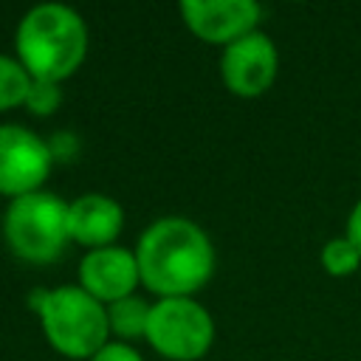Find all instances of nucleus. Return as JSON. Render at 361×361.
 Returning a JSON list of instances; mask_svg holds the SVG:
<instances>
[{
	"label": "nucleus",
	"mask_w": 361,
	"mask_h": 361,
	"mask_svg": "<svg viewBox=\"0 0 361 361\" xmlns=\"http://www.w3.org/2000/svg\"><path fill=\"white\" fill-rule=\"evenodd\" d=\"M14 48L34 79L62 82L85 62L87 25L68 3H37L20 17Z\"/></svg>",
	"instance_id": "obj_2"
},
{
	"label": "nucleus",
	"mask_w": 361,
	"mask_h": 361,
	"mask_svg": "<svg viewBox=\"0 0 361 361\" xmlns=\"http://www.w3.org/2000/svg\"><path fill=\"white\" fill-rule=\"evenodd\" d=\"M141 282L135 251L121 245L90 248L79 262V285L99 299L102 305H113L124 296H133L135 285Z\"/></svg>",
	"instance_id": "obj_8"
},
{
	"label": "nucleus",
	"mask_w": 361,
	"mask_h": 361,
	"mask_svg": "<svg viewBox=\"0 0 361 361\" xmlns=\"http://www.w3.org/2000/svg\"><path fill=\"white\" fill-rule=\"evenodd\" d=\"M262 8L254 0H183L180 17L206 42L228 45L257 28Z\"/></svg>",
	"instance_id": "obj_9"
},
{
	"label": "nucleus",
	"mask_w": 361,
	"mask_h": 361,
	"mask_svg": "<svg viewBox=\"0 0 361 361\" xmlns=\"http://www.w3.org/2000/svg\"><path fill=\"white\" fill-rule=\"evenodd\" d=\"M322 268L330 274V276H350L353 271H358L361 265V251L350 243V237H333L322 245Z\"/></svg>",
	"instance_id": "obj_13"
},
{
	"label": "nucleus",
	"mask_w": 361,
	"mask_h": 361,
	"mask_svg": "<svg viewBox=\"0 0 361 361\" xmlns=\"http://www.w3.org/2000/svg\"><path fill=\"white\" fill-rule=\"evenodd\" d=\"M31 87V73L23 68V62L17 56L0 54V110L25 104Z\"/></svg>",
	"instance_id": "obj_12"
},
{
	"label": "nucleus",
	"mask_w": 361,
	"mask_h": 361,
	"mask_svg": "<svg viewBox=\"0 0 361 361\" xmlns=\"http://www.w3.org/2000/svg\"><path fill=\"white\" fill-rule=\"evenodd\" d=\"M147 341L172 361H195L214 341V319L192 296L158 299L149 307Z\"/></svg>",
	"instance_id": "obj_5"
},
{
	"label": "nucleus",
	"mask_w": 361,
	"mask_h": 361,
	"mask_svg": "<svg viewBox=\"0 0 361 361\" xmlns=\"http://www.w3.org/2000/svg\"><path fill=\"white\" fill-rule=\"evenodd\" d=\"M62 102V90H59V82H51V79H34L31 76V87H28V96H25V107L37 116H48L59 107Z\"/></svg>",
	"instance_id": "obj_14"
},
{
	"label": "nucleus",
	"mask_w": 361,
	"mask_h": 361,
	"mask_svg": "<svg viewBox=\"0 0 361 361\" xmlns=\"http://www.w3.org/2000/svg\"><path fill=\"white\" fill-rule=\"evenodd\" d=\"M6 245L28 262H51L71 240L68 200L54 192H28L14 197L3 212Z\"/></svg>",
	"instance_id": "obj_4"
},
{
	"label": "nucleus",
	"mask_w": 361,
	"mask_h": 361,
	"mask_svg": "<svg viewBox=\"0 0 361 361\" xmlns=\"http://www.w3.org/2000/svg\"><path fill=\"white\" fill-rule=\"evenodd\" d=\"M51 166L54 152L45 138L23 124H0V195L14 200L39 192Z\"/></svg>",
	"instance_id": "obj_6"
},
{
	"label": "nucleus",
	"mask_w": 361,
	"mask_h": 361,
	"mask_svg": "<svg viewBox=\"0 0 361 361\" xmlns=\"http://www.w3.org/2000/svg\"><path fill=\"white\" fill-rule=\"evenodd\" d=\"M124 226V209L116 197L102 192H85L68 203V228L71 240L90 248L113 245Z\"/></svg>",
	"instance_id": "obj_10"
},
{
	"label": "nucleus",
	"mask_w": 361,
	"mask_h": 361,
	"mask_svg": "<svg viewBox=\"0 0 361 361\" xmlns=\"http://www.w3.org/2000/svg\"><path fill=\"white\" fill-rule=\"evenodd\" d=\"M141 285L158 299L192 296L214 274V245L189 217H158L135 245Z\"/></svg>",
	"instance_id": "obj_1"
},
{
	"label": "nucleus",
	"mask_w": 361,
	"mask_h": 361,
	"mask_svg": "<svg viewBox=\"0 0 361 361\" xmlns=\"http://www.w3.org/2000/svg\"><path fill=\"white\" fill-rule=\"evenodd\" d=\"M276 68H279L276 45L259 28H254V31L237 37L234 42L223 45L220 76H223L226 87L237 96L265 93L276 79Z\"/></svg>",
	"instance_id": "obj_7"
},
{
	"label": "nucleus",
	"mask_w": 361,
	"mask_h": 361,
	"mask_svg": "<svg viewBox=\"0 0 361 361\" xmlns=\"http://www.w3.org/2000/svg\"><path fill=\"white\" fill-rule=\"evenodd\" d=\"M347 237H350V243L361 251V200L353 206V212H350V217H347Z\"/></svg>",
	"instance_id": "obj_17"
},
{
	"label": "nucleus",
	"mask_w": 361,
	"mask_h": 361,
	"mask_svg": "<svg viewBox=\"0 0 361 361\" xmlns=\"http://www.w3.org/2000/svg\"><path fill=\"white\" fill-rule=\"evenodd\" d=\"M87 361H144L141 358V353L130 344V341H107L93 358H87Z\"/></svg>",
	"instance_id": "obj_15"
},
{
	"label": "nucleus",
	"mask_w": 361,
	"mask_h": 361,
	"mask_svg": "<svg viewBox=\"0 0 361 361\" xmlns=\"http://www.w3.org/2000/svg\"><path fill=\"white\" fill-rule=\"evenodd\" d=\"M149 302L141 296H124L113 305H107V322L110 333L118 336V341L127 338H141L147 336V322H149Z\"/></svg>",
	"instance_id": "obj_11"
},
{
	"label": "nucleus",
	"mask_w": 361,
	"mask_h": 361,
	"mask_svg": "<svg viewBox=\"0 0 361 361\" xmlns=\"http://www.w3.org/2000/svg\"><path fill=\"white\" fill-rule=\"evenodd\" d=\"M28 305L37 307L48 344L68 358H93L110 341L107 305L93 299L82 285L37 288Z\"/></svg>",
	"instance_id": "obj_3"
},
{
	"label": "nucleus",
	"mask_w": 361,
	"mask_h": 361,
	"mask_svg": "<svg viewBox=\"0 0 361 361\" xmlns=\"http://www.w3.org/2000/svg\"><path fill=\"white\" fill-rule=\"evenodd\" d=\"M48 147H51L54 161H56V158H71V152H73L79 144H76V138H73L68 130H59V133H54V138L48 141Z\"/></svg>",
	"instance_id": "obj_16"
}]
</instances>
